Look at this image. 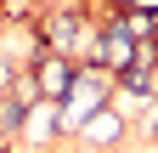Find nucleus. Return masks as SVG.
Listing matches in <instances>:
<instances>
[{"mask_svg": "<svg viewBox=\"0 0 158 153\" xmlns=\"http://www.w3.org/2000/svg\"><path fill=\"white\" fill-rule=\"evenodd\" d=\"M0 11H6L11 23H17V17H28V0H0Z\"/></svg>", "mask_w": 158, "mask_h": 153, "instance_id": "nucleus-4", "label": "nucleus"}, {"mask_svg": "<svg viewBox=\"0 0 158 153\" xmlns=\"http://www.w3.org/2000/svg\"><path fill=\"white\" fill-rule=\"evenodd\" d=\"M79 130H85L90 142H107V136H118V130H124V119H118V108H102V113H90Z\"/></svg>", "mask_w": 158, "mask_h": 153, "instance_id": "nucleus-2", "label": "nucleus"}, {"mask_svg": "<svg viewBox=\"0 0 158 153\" xmlns=\"http://www.w3.org/2000/svg\"><path fill=\"white\" fill-rule=\"evenodd\" d=\"M23 113H28V102L11 91V102H0V130H17V125H23Z\"/></svg>", "mask_w": 158, "mask_h": 153, "instance_id": "nucleus-3", "label": "nucleus"}, {"mask_svg": "<svg viewBox=\"0 0 158 153\" xmlns=\"http://www.w3.org/2000/svg\"><path fill=\"white\" fill-rule=\"evenodd\" d=\"M73 80H79V68L68 63V57H56V51H45L40 68H34V91H40V97H68Z\"/></svg>", "mask_w": 158, "mask_h": 153, "instance_id": "nucleus-1", "label": "nucleus"}]
</instances>
